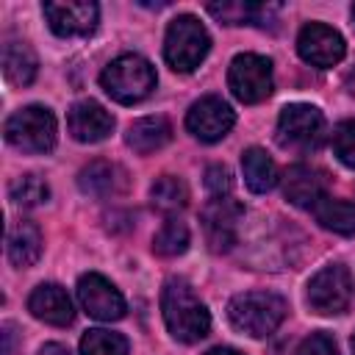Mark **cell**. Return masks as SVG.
<instances>
[{
	"instance_id": "9",
	"label": "cell",
	"mask_w": 355,
	"mask_h": 355,
	"mask_svg": "<svg viewBox=\"0 0 355 355\" xmlns=\"http://www.w3.org/2000/svg\"><path fill=\"white\" fill-rule=\"evenodd\" d=\"M47 25L61 39H83L97 31L100 8L92 0H64V3H44L42 6Z\"/></svg>"
},
{
	"instance_id": "6",
	"label": "cell",
	"mask_w": 355,
	"mask_h": 355,
	"mask_svg": "<svg viewBox=\"0 0 355 355\" xmlns=\"http://www.w3.org/2000/svg\"><path fill=\"white\" fill-rule=\"evenodd\" d=\"M227 86L233 97L247 105L266 100L275 89L272 61L258 53H239L227 67Z\"/></svg>"
},
{
	"instance_id": "14",
	"label": "cell",
	"mask_w": 355,
	"mask_h": 355,
	"mask_svg": "<svg viewBox=\"0 0 355 355\" xmlns=\"http://www.w3.org/2000/svg\"><path fill=\"white\" fill-rule=\"evenodd\" d=\"M67 128L75 141L80 144H97L111 136L114 130V116L105 111L97 100H78L69 114H67Z\"/></svg>"
},
{
	"instance_id": "5",
	"label": "cell",
	"mask_w": 355,
	"mask_h": 355,
	"mask_svg": "<svg viewBox=\"0 0 355 355\" xmlns=\"http://www.w3.org/2000/svg\"><path fill=\"white\" fill-rule=\"evenodd\" d=\"M6 141L19 153H50L58 139V125L50 108L44 105H25L14 111L3 125Z\"/></svg>"
},
{
	"instance_id": "28",
	"label": "cell",
	"mask_w": 355,
	"mask_h": 355,
	"mask_svg": "<svg viewBox=\"0 0 355 355\" xmlns=\"http://www.w3.org/2000/svg\"><path fill=\"white\" fill-rule=\"evenodd\" d=\"M333 153L344 166L355 169V119H344V122L336 125V130H333Z\"/></svg>"
},
{
	"instance_id": "27",
	"label": "cell",
	"mask_w": 355,
	"mask_h": 355,
	"mask_svg": "<svg viewBox=\"0 0 355 355\" xmlns=\"http://www.w3.org/2000/svg\"><path fill=\"white\" fill-rule=\"evenodd\" d=\"M80 355H128V338L114 330L94 327L80 338Z\"/></svg>"
},
{
	"instance_id": "33",
	"label": "cell",
	"mask_w": 355,
	"mask_h": 355,
	"mask_svg": "<svg viewBox=\"0 0 355 355\" xmlns=\"http://www.w3.org/2000/svg\"><path fill=\"white\" fill-rule=\"evenodd\" d=\"M208 355H244V352H239V349H233V347H214Z\"/></svg>"
},
{
	"instance_id": "2",
	"label": "cell",
	"mask_w": 355,
	"mask_h": 355,
	"mask_svg": "<svg viewBox=\"0 0 355 355\" xmlns=\"http://www.w3.org/2000/svg\"><path fill=\"white\" fill-rule=\"evenodd\" d=\"M158 75L155 67L139 55V53H122L116 55L100 75V86L105 89V94L122 105H133L141 103L144 97H150V92L155 89Z\"/></svg>"
},
{
	"instance_id": "21",
	"label": "cell",
	"mask_w": 355,
	"mask_h": 355,
	"mask_svg": "<svg viewBox=\"0 0 355 355\" xmlns=\"http://www.w3.org/2000/svg\"><path fill=\"white\" fill-rule=\"evenodd\" d=\"M241 175H244L247 189L255 194H266L277 183V166L272 155L261 147H247L241 153Z\"/></svg>"
},
{
	"instance_id": "31",
	"label": "cell",
	"mask_w": 355,
	"mask_h": 355,
	"mask_svg": "<svg viewBox=\"0 0 355 355\" xmlns=\"http://www.w3.org/2000/svg\"><path fill=\"white\" fill-rule=\"evenodd\" d=\"M11 344H14V324L6 322L3 324V355H11Z\"/></svg>"
},
{
	"instance_id": "29",
	"label": "cell",
	"mask_w": 355,
	"mask_h": 355,
	"mask_svg": "<svg viewBox=\"0 0 355 355\" xmlns=\"http://www.w3.org/2000/svg\"><path fill=\"white\" fill-rule=\"evenodd\" d=\"M205 189L211 191V197H227L230 189H233L230 169L225 164H211L205 169Z\"/></svg>"
},
{
	"instance_id": "7",
	"label": "cell",
	"mask_w": 355,
	"mask_h": 355,
	"mask_svg": "<svg viewBox=\"0 0 355 355\" xmlns=\"http://www.w3.org/2000/svg\"><path fill=\"white\" fill-rule=\"evenodd\" d=\"M324 139V116L311 103H288L277 116V144L291 150H316Z\"/></svg>"
},
{
	"instance_id": "32",
	"label": "cell",
	"mask_w": 355,
	"mask_h": 355,
	"mask_svg": "<svg viewBox=\"0 0 355 355\" xmlns=\"http://www.w3.org/2000/svg\"><path fill=\"white\" fill-rule=\"evenodd\" d=\"M39 355H69V349H67L64 344H55V341H50V344H44V347L39 349Z\"/></svg>"
},
{
	"instance_id": "34",
	"label": "cell",
	"mask_w": 355,
	"mask_h": 355,
	"mask_svg": "<svg viewBox=\"0 0 355 355\" xmlns=\"http://www.w3.org/2000/svg\"><path fill=\"white\" fill-rule=\"evenodd\" d=\"M349 347H352V355H355V333H352V338H349Z\"/></svg>"
},
{
	"instance_id": "25",
	"label": "cell",
	"mask_w": 355,
	"mask_h": 355,
	"mask_svg": "<svg viewBox=\"0 0 355 355\" xmlns=\"http://www.w3.org/2000/svg\"><path fill=\"white\" fill-rule=\"evenodd\" d=\"M150 200H153V205H155L158 211L172 214V211L183 208V205L189 202V186H186L180 178H175V175H161V178L150 186Z\"/></svg>"
},
{
	"instance_id": "12",
	"label": "cell",
	"mask_w": 355,
	"mask_h": 355,
	"mask_svg": "<svg viewBox=\"0 0 355 355\" xmlns=\"http://www.w3.org/2000/svg\"><path fill=\"white\" fill-rule=\"evenodd\" d=\"M236 125V111L216 94L200 97L197 103H191L189 114H186V128L194 139L211 144L219 141L230 133V128Z\"/></svg>"
},
{
	"instance_id": "18",
	"label": "cell",
	"mask_w": 355,
	"mask_h": 355,
	"mask_svg": "<svg viewBox=\"0 0 355 355\" xmlns=\"http://www.w3.org/2000/svg\"><path fill=\"white\" fill-rule=\"evenodd\" d=\"M125 141L133 153L150 155V153H155L172 141V125L166 116H141L128 128Z\"/></svg>"
},
{
	"instance_id": "8",
	"label": "cell",
	"mask_w": 355,
	"mask_h": 355,
	"mask_svg": "<svg viewBox=\"0 0 355 355\" xmlns=\"http://www.w3.org/2000/svg\"><path fill=\"white\" fill-rule=\"evenodd\" d=\"M349 297H352V277L344 263H327L308 280L305 300L311 311L319 316L344 313L349 305Z\"/></svg>"
},
{
	"instance_id": "19",
	"label": "cell",
	"mask_w": 355,
	"mask_h": 355,
	"mask_svg": "<svg viewBox=\"0 0 355 355\" xmlns=\"http://www.w3.org/2000/svg\"><path fill=\"white\" fill-rule=\"evenodd\" d=\"M78 186L89 197H111L125 189V172L111 161H92L78 172Z\"/></svg>"
},
{
	"instance_id": "20",
	"label": "cell",
	"mask_w": 355,
	"mask_h": 355,
	"mask_svg": "<svg viewBox=\"0 0 355 355\" xmlns=\"http://www.w3.org/2000/svg\"><path fill=\"white\" fill-rule=\"evenodd\" d=\"M36 72H39V61H36V53L31 50V44L22 39H6V44H3L6 80L14 86H28V83H33Z\"/></svg>"
},
{
	"instance_id": "23",
	"label": "cell",
	"mask_w": 355,
	"mask_h": 355,
	"mask_svg": "<svg viewBox=\"0 0 355 355\" xmlns=\"http://www.w3.org/2000/svg\"><path fill=\"white\" fill-rule=\"evenodd\" d=\"M313 214H316V222L333 233H341V236L355 233V202H349V200L322 197L313 205Z\"/></svg>"
},
{
	"instance_id": "22",
	"label": "cell",
	"mask_w": 355,
	"mask_h": 355,
	"mask_svg": "<svg viewBox=\"0 0 355 355\" xmlns=\"http://www.w3.org/2000/svg\"><path fill=\"white\" fill-rule=\"evenodd\" d=\"M269 11H277V6H263V3H241V0H222V3H208V14L216 17L225 25H266Z\"/></svg>"
},
{
	"instance_id": "30",
	"label": "cell",
	"mask_w": 355,
	"mask_h": 355,
	"mask_svg": "<svg viewBox=\"0 0 355 355\" xmlns=\"http://www.w3.org/2000/svg\"><path fill=\"white\" fill-rule=\"evenodd\" d=\"M297 355H338L336 341L330 333H311L308 338H302V344L297 347Z\"/></svg>"
},
{
	"instance_id": "16",
	"label": "cell",
	"mask_w": 355,
	"mask_h": 355,
	"mask_svg": "<svg viewBox=\"0 0 355 355\" xmlns=\"http://www.w3.org/2000/svg\"><path fill=\"white\" fill-rule=\"evenodd\" d=\"M283 194L291 205L297 208H313L324 194V172L308 164H294L288 166L283 178Z\"/></svg>"
},
{
	"instance_id": "13",
	"label": "cell",
	"mask_w": 355,
	"mask_h": 355,
	"mask_svg": "<svg viewBox=\"0 0 355 355\" xmlns=\"http://www.w3.org/2000/svg\"><path fill=\"white\" fill-rule=\"evenodd\" d=\"M241 214H244V208L236 200H230V197H214L202 208L200 222H202L205 241H208V247L214 252H227L236 244Z\"/></svg>"
},
{
	"instance_id": "10",
	"label": "cell",
	"mask_w": 355,
	"mask_h": 355,
	"mask_svg": "<svg viewBox=\"0 0 355 355\" xmlns=\"http://www.w3.org/2000/svg\"><path fill=\"white\" fill-rule=\"evenodd\" d=\"M78 302L97 322H116L128 311L125 297L119 294V288L108 277H103L100 272L80 275V280H78Z\"/></svg>"
},
{
	"instance_id": "26",
	"label": "cell",
	"mask_w": 355,
	"mask_h": 355,
	"mask_svg": "<svg viewBox=\"0 0 355 355\" xmlns=\"http://www.w3.org/2000/svg\"><path fill=\"white\" fill-rule=\"evenodd\" d=\"M8 197L22 208H36V205H44L50 200V186L36 172H28V175H19L8 186Z\"/></svg>"
},
{
	"instance_id": "4",
	"label": "cell",
	"mask_w": 355,
	"mask_h": 355,
	"mask_svg": "<svg viewBox=\"0 0 355 355\" xmlns=\"http://www.w3.org/2000/svg\"><path fill=\"white\" fill-rule=\"evenodd\" d=\"M211 50V36L194 14H178L166 25L164 58L175 72H194Z\"/></svg>"
},
{
	"instance_id": "17",
	"label": "cell",
	"mask_w": 355,
	"mask_h": 355,
	"mask_svg": "<svg viewBox=\"0 0 355 355\" xmlns=\"http://www.w3.org/2000/svg\"><path fill=\"white\" fill-rule=\"evenodd\" d=\"M42 230L31 222V219H17L11 222L8 227V236H6V250H8V261L17 266V269H28L39 261L42 255Z\"/></svg>"
},
{
	"instance_id": "11",
	"label": "cell",
	"mask_w": 355,
	"mask_h": 355,
	"mask_svg": "<svg viewBox=\"0 0 355 355\" xmlns=\"http://www.w3.org/2000/svg\"><path fill=\"white\" fill-rule=\"evenodd\" d=\"M297 53L305 64L330 69L344 58L347 42L336 28H330L324 22H308V25H302V31L297 36Z\"/></svg>"
},
{
	"instance_id": "15",
	"label": "cell",
	"mask_w": 355,
	"mask_h": 355,
	"mask_svg": "<svg viewBox=\"0 0 355 355\" xmlns=\"http://www.w3.org/2000/svg\"><path fill=\"white\" fill-rule=\"evenodd\" d=\"M28 311L39 322L53 324V327H67L75 319L72 300H69L67 288H61L58 283H39L28 297Z\"/></svg>"
},
{
	"instance_id": "3",
	"label": "cell",
	"mask_w": 355,
	"mask_h": 355,
	"mask_svg": "<svg viewBox=\"0 0 355 355\" xmlns=\"http://www.w3.org/2000/svg\"><path fill=\"white\" fill-rule=\"evenodd\" d=\"M286 313H288L286 300L272 291H241L227 302L230 324L252 338L272 336L286 319Z\"/></svg>"
},
{
	"instance_id": "24",
	"label": "cell",
	"mask_w": 355,
	"mask_h": 355,
	"mask_svg": "<svg viewBox=\"0 0 355 355\" xmlns=\"http://www.w3.org/2000/svg\"><path fill=\"white\" fill-rule=\"evenodd\" d=\"M189 241H191V236H189L186 222L178 216H166V222L153 236V252L164 255V258H175L189 250Z\"/></svg>"
},
{
	"instance_id": "1",
	"label": "cell",
	"mask_w": 355,
	"mask_h": 355,
	"mask_svg": "<svg viewBox=\"0 0 355 355\" xmlns=\"http://www.w3.org/2000/svg\"><path fill=\"white\" fill-rule=\"evenodd\" d=\"M161 316L172 338L183 344H197L211 330V313L205 302L194 294L191 283L183 277H169L161 288Z\"/></svg>"
},
{
	"instance_id": "35",
	"label": "cell",
	"mask_w": 355,
	"mask_h": 355,
	"mask_svg": "<svg viewBox=\"0 0 355 355\" xmlns=\"http://www.w3.org/2000/svg\"><path fill=\"white\" fill-rule=\"evenodd\" d=\"M352 17H355V6H352Z\"/></svg>"
}]
</instances>
